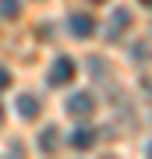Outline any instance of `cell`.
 I'll return each mask as SVG.
<instances>
[{
    "label": "cell",
    "mask_w": 152,
    "mask_h": 159,
    "mask_svg": "<svg viewBox=\"0 0 152 159\" xmlns=\"http://www.w3.org/2000/svg\"><path fill=\"white\" fill-rule=\"evenodd\" d=\"M89 4H106V0H89Z\"/></svg>",
    "instance_id": "10"
},
{
    "label": "cell",
    "mask_w": 152,
    "mask_h": 159,
    "mask_svg": "<svg viewBox=\"0 0 152 159\" xmlns=\"http://www.w3.org/2000/svg\"><path fill=\"white\" fill-rule=\"evenodd\" d=\"M138 4H141V7H149V0H138Z\"/></svg>",
    "instance_id": "11"
},
{
    "label": "cell",
    "mask_w": 152,
    "mask_h": 159,
    "mask_svg": "<svg viewBox=\"0 0 152 159\" xmlns=\"http://www.w3.org/2000/svg\"><path fill=\"white\" fill-rule=\"evenodd\" d=\"M18 11H21L18 0H0V14H4V18H18Z\"/></svg>",
    "instance_id": "8"
},
{
    "label": "cell",
    "mask_w": 152,
    "mask_h": 159,
    "mask_svg": "<svg viewBox=\"0 0 152 159\" xmlns=\"http://www.w3.org/2000/svg\"><path fill=\"white\" fill-rule=\"evenodd\" d=\"M92 110H96V99H92L89 92H74L67 99V113L71 117H92Z\"/></svg>",
    "instance_id": "2"
},
{
    "label": "cell",
    "mask_w": 152,
    "mask_h": 159,
    "mask_svg": "<svg viewBox=\"0 0 152 159\" xmlns=\"http://www.w3.org/2000/svg\"><path fill=\"white\" fill-rule=\"evenodd\" d=\"M18 113H21V120H35L39 117V99L35 96H21L18 99Z\"/></svg>",
    "instance_id": "5"
},
{
    "label": "cell",
    "mask_w": 152,
    "mask_h": 159,
    "mask_svg": "<svg viewBox=\"0 0 152 159\" xmlns=\"http://www.w3.org/2000/svg\"><path fill=\"white\" fill-rule=\"evenodd\" d=\"M57 142H60V138H57V131H53V127H46L43 134H39V148H43V152H53Z\"/></svg>",
    "instance_id": "7"
},
{
    "label": "cell",
    "mask_w": 152,
    "mask_h": 159,
    "mask_svg": "<svg viewBox=\"0 0 152 159\" xmlns=\"http://www.w3.org/2000/svg\"><path fill=\"white\" fill-rule=\"evenodd\" d=\"M74 74H78V64H74L71 57H57L50 74H46V81H50L53 89H60V85H67V81H74Z\"/></svg>",
    "instance_id": "1"
},
{
    "label": "cell",
    "mask_w": 152,
    "mask_h": 159,
    "mask_svg": "<svg viewBox=\"0 0 152 159\" xmlns=\"http://www.w3.org/2000/svg\"><path fill=\"white\" fill-rule=\"evenodd\" d=\"M71 32L78 35V39H89L92 32H96V21H92V14H71Z\"/></svg>",
    "instance_id": "3"
},
{
    "label": "cell",
    "mask_w": 152,
    "mask_h": 159,
    "mask_svg": "<svg viewBox=\"0 0 152 159\" xmlns=\"http://www.w3.org/2000/svg\"><path fill=\"white\" fill-rule=\"evenodd\" d=\"M71 145L74 148H92V145H96V131H92V127H74Z\"/></svg>",
    "instance_id": "4"
},
{
    "label": "cell",
    "mask_w": 152,
    "mask_h": 159,
    "mask_svg": "<svg viewBox=\"0 0 152 159\" xmlns=\"http://www.w3.org/2000/svg\"><path fill=\"white\" fill-rule=\"evenodd\" d=\"M127 25H131V14L124 11V7H117V11H113V32H110V35H117V32H124Z\"/></svg>",
    "instance_id": "6"
},
{
    "label": "cell",
    "mask_w": 152,
    "mask_h": 159,
    "mask_svg": "<svg viewBox=\"0 0 152 159\" xmlns=\"http://www.w3.org/2000/svg\"><path fill=\"white\" fill-rule=\"evenodd\" d=\"M0 120H4V106H0Z\"/></svg>",
    "instance_id": "12"
},
{
    "label": "cell",
    "mask_w": 152,
    "mask_h": 159,
    "mask_svg": "<svg viewBox=\"0 0 152 159\" xmlns=\"http://www.w3.org/2000/svg\"><path fill=\"white\" fill-rule=\"evenodd\" d=\"M4 89H11V71L0 67V92H4Z\"/></svg>",
    "instance_id": "9"
}]
</instances>
